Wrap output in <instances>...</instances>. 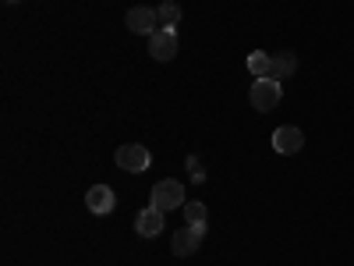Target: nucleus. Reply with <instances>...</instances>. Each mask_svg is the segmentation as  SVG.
I'll list each match as a JSON object with an SVG mask.
<instances>
[{"label":"nucleus","instance_id":"f257e3e1","mask_svg":"<svg viewBox=\"0 0 354 266\" xmlns=\"http://www.w3.org/2000/svg\"><path fill=\"white\" fill-rule=\"evenodd\" d=\"M149 206L160 213H170L177 206H185V185L177 181V177H163V181H156L153 192H149Z\"/></svg>","mask_w":354,"mask_h":266},{"label":"nucleus","instance_id":"f8f14e48","mask_svg":"<svg viewBox=\"0 0 354 266\" xmlns=\"http://www.w3.org/2000/svg\"><path fill=\"white\" fill-rule=\"evenodd\" d=\"M156 15H160V28H177V21H181V4H177V0H163L156 8Z\"/></svg>","mask_w":354,"mask_h":266},{"label":"nucleus","instance_id":"f03ea898","mask_svg":"<svg viewBox=\"0 0 354 266\" xmlns=\"http://www.w3.org/2000/svg\"><path fill=\"white\" fill-rule=\"evenodd\" d=\"M248 96H252V107L259 114H270L280 100H283V85L277 78H255L252 89H248Z\"/></svg>","mask_w":354,"mask_h":266},{"label":"nucleus","instance_id":"ddd939ff","mask_svg":"<svg viewBox=\"0 0 354 266\" xmlns=\"http://www.w3.org/2000/svg\"><path fill=\"white\" fill-rule=\"evenodd\" d=\"M185 220L192 227H205V206L202 202H185Z\"/></svg>","mask_w":354,"mask_h":266},{"label":"nucleus","instance_id":"4468645a","mask_svg":"<svg viewBox=\"0 0 354 266\" xmlns=\"http://www.w3.org/2000/svg\"><path fill=\"white\" fill-rule=\"evenodd\" d=\"M4 4H18V0H4Z\"/></svg>","mask_w":354,"mask_h":266},{"label":"nucleus","instance_id":"7ed1b4c3","mask_svg":"<svg viewBox=\"0 0 354 266\" xmlns=\"http://www.w3.org/2000/svg\"><path fill=\"white\" fill-rule=\"evenodd\" d=\"M113 163L121 167V170L142 174V170H149L153 157H149V150H145V145H138V142H128V145H121V150L113 153Z\"/></svg>","mask_w":354,"mask_h":266},{"label":"nucleus","instance_id":"39448f33","mask_svg":"<svg viewBox=\"0 0 354 266\" xmlns=\"http://www.w3.org/2000/svg\"><path fill=\"white\" fill-rule=\"evenodd\" d=\"M177 33L174 28H156V33L149 36V53H153V61H174L177 57Z\"/></svg>","mask_w":354,"mask_h":266},{"label":"nucleus","instance_id":"6e6552de","mask_svg":"<svg viewBox=\"0 0 354 266\" xmlns=\"http://www.w3.org/2000/svg\"><path fill=\"white\" fill-rule=\"evenodd\" d=\"M202 234H205V227H192V224H185L181 231L174 234V242H170L174 256H195L198 245H202Z\"/></svg>","mask_w":354,"mask_h":266},{"label":"nucleus","instance_id":"20e7f679","mask_svg":"<svg viewBox=\"0 0 354 266\" xmlns=\"http://www.w3.org/2000/svg\"><path fill=\"white\" fill-rule=\"evenodd\" d=\"M124 25H128V33H135V36H153L160 28V15H156V8L138 4V8H131L124 15Z\"/></svg>","mask_w":354,"mask_h":266},{"label":"nucleus","instance_id":"9d476101","mask_svg":"<svg viewBox=\"0 0 354 266\" xmlns=\"http://www.w3.org/2000/svg\"><path fill=\"white\" fill-rule=\"evenodd\" d=\"M294 71H298V53L294 50H280L277 57H273V71H270V78H290Z\"/></svg>","mask_w":354,"mask_h":266},{"label":"nucleus","instance_id":"0eeeda50","mask_svg":"<svg viewBox=\"0 0 354 266\" xmlns=\"http://www.w3.org/2000/svg\"><path fill=\"white\" fill-rule=\"evenodd\" d=\"M85 206H88V213H96V217H106L113 213V206H117V195L110 185H93L85 192Z\"/></svg>","mask_w":354,"mask_h":266},{"label":"nucleus","instance_id":"1a4fd4ad","mask_svg":"<svg viewBox=\"0 0 354 266\" xmlns=\"http://www.w3.org/2000/svg\"><path fill=\"white\" fill-rule=\"evenodd\" d=\"M167 213H160V210H153V206H145V210L135 217V234H138V238H156V234L163 231V220Z\"/></svg>","mask_w":354,"mask_h":266},{"label":"nucleus","instance_id":"423d86ee","mask_svg":"<svg viewBox=\"0 0 354 266\" xmlns=\"http://www.w3.org/2000/svg\"><path fill=\"white\" fill-rule=\"evenodd\" d=\"M301 145H305V132L301 128H294V125H283L273 132V150L283 153V157H294V153H301Z\"/></svg>","mask_w":354,"mask_h":266},{"label":"nucleus","instance_id":"9b49d317","mask_svg":"<svg viewBox=\"0 0 354 266\" xmlns=\"http://www.w3.org/2000/svg\"><path fill=\"white\" fill-rule=\"evenodd\" d=\"M248 71H252L255 78H270V71H273V57H270V53H262V50L248 53Z\"/></svg>","mask_w":354,"mask_h":266}]
</instances>
